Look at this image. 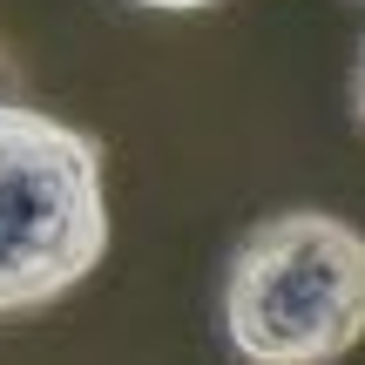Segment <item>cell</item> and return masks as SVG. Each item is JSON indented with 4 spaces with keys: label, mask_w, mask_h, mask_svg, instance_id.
<instances>
[{
    "label": "cell",
    "mask_w": 365,
    "mask_h": 365,
    "mask_svg": "<svg viewBox=\"0 0 365 365\" xmlns=\"http://www.w3.org/2000/svg\"><path fill=\"white\" fill-rule=\"evenodd\" d=\"M237 365H339L365 339V230L331 210L250 223L223 271Z\"/></svg>",
    "instance_id": "1"
},
{
    "label": "cell",
    "mask_w": 365,
    "mask_h": 365,
    "mask_svg": "<svg viewBox=\"0 0 365 365\" xmlns=\"http://www.w3.org/2000/svg\"><path fill=\"white\" fill-rule=\"evenodd\" d=\"M108 250L102 143L0 102V318L68 298Z\"/></svg>",
    "instance_id": "2"
},
{
    "label": "cell",
    "mask_w": 365,
    "mask_h": 365,
    "mask_svg": "<svg viewBox=\"0 0 365 365\" xmlns=\"http://www.w3.org/2000/svg\"><path fill=\"white\" fill-rule=\"evenodd\" d=\"M352 115H359V129H365V41H359V68H352Z\"/></svg>",
    "instance_id": "3"
},
{
    "label": "cell",
    "mask_w": 365,
    "mask_h": 365,
    "mask_svg": "<svg viewBox=\"0 0 365 365\" xmlns=\"http://www.w3.org/2000/svg\"><path fill=\"white\" fill-rule=\"evenodd\" d=\"M135 7H163V14H190V7H217V0H135Z\"/></svg>",
    "instance_id": "4"
}]
</instances>
